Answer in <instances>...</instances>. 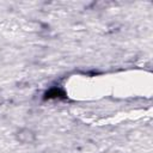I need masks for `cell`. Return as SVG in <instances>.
<instances>
[{"instance_id": "1", "label": "cell", "mask_w": 153, "mask_h": 153, "mask_svg": "<svg viewBox=\"0 0 153 153\" xmlns=\"http://www.w3.org/2000/svg\"><path fill=\"white\" fill-rule=\"evenodd\" d=\"M66 92L60 87H51L44 93V99H65Z\"/></svg>"}]
</instances>
